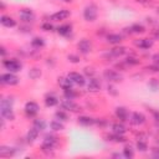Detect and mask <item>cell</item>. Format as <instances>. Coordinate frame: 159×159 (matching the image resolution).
<instances>
[{"mask_svg":"<svg viewBox=\"0 0 159 159\" xmlns=\"http://www.w3.org/2000/svg\"><path fill=\"white\" fill-rule=\"evenodd\" d=\"M147 134L145 133H139L138 135H137V140H147Z\"/></svg>","mask_w":159,"mask_h":159,"instance_id":"cell-48","label":"cell"},{"mask_svg":"<svg viewBox=\"0 0 159 159\" xmlns=\"http://www.w3.org/2000/svg\"><path fill=\"white\" fill-rule=\"evenodd\" d=\"M67 77L72 81V83H73L75 86L83 87V86L86 84V77H84V75H82V73H80V72H75V71L68 72V73H67Z\"/></svg>","mask_w":159,"mask_h":159,"instance_id":"cell-9","label":"cell"},{"mask_svg":"<svg viewBox=\"0 0 159 159\" xmlns=\"http://www.w3.org/2000/svg\"><path fill=\"white\" fill-rule=\"evenodd\" d=\"M135 148H137V150H139L142 153L147 152L148 150V143H147V140H137Z\"/></svg>","mask_w":159,"mask_h":159,"instance_id":"cell-37","label":"cell"},{"mask_svg":"<svg viewBox=\"0 0 159 159\" xmlns=\"http://www.w3.org/2000/svg\"><path fill=\"white\" fill-rule=\"evenodd\" d=\"M96 124H98L99 127H104L107 124L106 119H96Z\"/></svg>","mask_w":159,"mask_h":159,"instance_id":"cell-49","label":"cell"},{"mask_svg":"<svg viewBox=\"0 0 159 159\" xmlns=\"http://www.w3.org/2000/svg\"><path fill=\"white\" fill-rule=\"evenodd\" d=\"M0 114H1L2 119H6V120H14L15 119V113L12 111V107L0 106Z\"/></svg>","mask_w":159,"mask_h":159,"instance_id":"cell-16","label":"cell"},{"mask_svg":"<svg viewBox=\"0 0 159 159\" xmlns=\"http://www.w3.org/2000/svg\"><path fill=\"white\" fill-rule=\"evenodd\" d=\"M1 63L5 70H7L9 72H12V73L20 72L22 70V62L19 61L17 58H5V60H2Z\"/></svg>","mask_w":159,"mask_h":159,"instance_id":"cell-3","label":"cell"},{"mask_svg":"<svg viewBox=\"0 0 159 159\" xmlns=\"http://www.w3.org/2000/svg\"><path fill=\"white\" fill-rule=\"evenodd\" d=\"M149 111H150V113H152L153 119L155 120V123H159V111L153 109V108H149Z\"/></svg>","mask_w":159,"mask_h":159,"instance_id":"cell-42","label":"cell"},{"mask_svg":"<svg viewBox=\"0 0 159 159\" xmlns=\"http://www.w3.org/2000/svg\"><path fill=\"white\" fill-rule=\"evenodd\" d=\"M122 155L124 158H127V159H132L134 157V149H133V147L130 144H125L124 148H123V150H122Z\"/></svg>","mask_w":159,"mask_h":159,"instance_id":"cell-32","label":"cell"},{"mask_svg":"<svg viewBox=\"0 0 159 159\" xmlns=\"http://www.w3.org/2000/svg\"><path fill=\"white\" fill-rule=\"evenodd\" d=\"M16 154V149L12 147H7V145H1L0 147V157L1 158H10L14 157Z\"/></svg>","mask_w":159,"mask_h":159,"instance_id":"cell-21","label":"cell"},{"mask_svg":"<svg viewBox=\"0 0 159 159\" xmlns=\"http://www.w3.org/2000/svg\"><path fill=\"white\" fill-rule=\"evenodd\" d=\"M78 96H80V93L75 88H70V89H65L63 91V97L67 98V99H75Z\"/></svg>","mask_w":159,"mask_h":159,"instance_id":"cell-34","label":"cell"},{"mask_svg":"<svg viewBox=\"0 0 159 159\" xmlns=\"http://www.w3.org/2000/svg\"><path fill=\"white\" fill-rule=\"evenodd\" d=\"M0 24L4 26V27H15L16 26V20H14L11 16H7V15H1L0 16Z\"/></svg>","mask_w":159,"mask_h":159,"instance_id":"cell-22","label":"cell"},{"mask_svg":"<svg viewBox=\"0 0 159 159\" xmlns=\"http://www.w3.org/2000/svg\"><path fill=\"white\" fill-rule=\"evenodd\" d=\"M39 134H40V132L36 129V128H34V127H31L30 129H29V132L26 133V142L29 143V144H31V143H34L36 139H37V137H39Z\"/></svg>","mask_w":159,"mask_h":159,"instance_id":"cell-27","label":"cell"},{"mask_svg":"<svg viewBox=\"0 0 159 159\" xmlns=\"http://www.w3.org/2000/svg\"><path fill=\"white\" fill-rule=\"evenodd\" d=\"M48 125H50V129L53 130V132H61V130L65 129V124H63L61 120L56 119V118H55L53 120H51Z\"/></svg>","mask_w":159,"mask_h":159,"instance_id":"cell-29","label":"cell"},{"mask_svg":"<svg viewBox=\"0 0 159 159\" xmlns=\"http://www.w3.org/2000/svg\"><path fill=\"white\" fill-rule=\"evenodd\" d=\"M60 107L67 112H80L81 111L80 104H77L73 99H67V98H65L60 102Z\"/></svg>","mask_w":159,"mask_h":159,"instance_id":"cell-8","label":"cell"},{"mask_svg":"<svg viewBox=\"0 0 159 159\" xmlns=\"http://www.w3.org/2000/svg\"><path fill=\"white\" fill-rule=\"evenodd\" d=\"M56 31L62 37H70L72 35V24H62L56 27Z\"/></svg>","mask_w":159,"mask_h":159,"instance_id":"cell-15","label":"cell"},{"mask_svg":"<svg viewBox=\"0 0 159 159\" xmlns=\"http://www.w3.org/2000/svg\"><path fill=\"white\" fill-rule=\"evenodd\" d=\"M107 89H108V93H109V94H112V96H117V94H118V91L116 89V87H114L112 83H109V84H108Z\"/></svg>","mask_w":159,"mask_h":159,"instance_id":"cell-43","label":"cell"},{"mask_svg":"<svg viewBox=\"0 0 159 159\" xmlns=\"http://www.w3.org/2000/svg\"><path fill=\"white\" fill-rule=\"evenodd\" d=\"M0 53H1V56H2V57H5V56H6V48H5L4 46H1V47H0Z\"/></svg>","mask_w":159,"mask_h":159,"instance_id":"cell-50","label":"cell"},{"mask_svg":"<svg viewBox=\"0 0 159 159\" xmlns=\"http://www.w3.org/2000/svg\"><path fill=\"white\" fill-rule=\"evenodd\" d=\"M32 127L36 128L39 132H42V130L46 129V122H45L43 119H41V118H36V119H34V122H32Z\"/></svg>","mask_w":159,"mask_h":159,"instance_id":"cell-33","label":"cell"},{"mask_svg":"<svg viewBox=\"0 0 159 159\" xmlns=\"http://www.w3.org/2000/svg\"><path fill=\"white\" fill-rule=\"evenodd\" d=\"M84 75L91 78V77H93V75H94V70H93L92 67H84Z\"/></svg>","mask_w":159,"mask_h":159,"instance_id":"cell-44","label":"cell"},{"mask_svg":"<svg viewBox=\"0 0 159 159\" xmlns=\"http://www.w3.org/2000/svg\"><path fill=\"white\" fill-rule=\"evenodd\" d=\"M58 81H57V83H58V86L65 91V89H70V88H73V83H72V81L66 76V77H58L57 78Z\"/></svg>","mask_w":159,"mask_h":159,"instance_id":"cell-24","label":"cell"},{"mask_svg":"<svg viewBox=\"0 0 159 159\" xmlns=\"http://www.w3.org/2000/svg\"><path fill=\"white\" fill-rule=\"evenodd\" d=\"M55 118L61 122H67V120H70V114L65 109H58L55 112Z\"/></svg>","mask_w":159,"mask_h":159,"instance_id":"cell-30","label":"cell"},{"mask_svg":"<svg viewBox=\"0 0 159 159\" xmlns=\"http://www.w3.org/2000/svg\"><path fill=\"white\" fill-rule=\"evenodd\" d=\"M152 155L154 158H159V147H153L152 148Z\"/></svg>","mask_w":159,"mask_h":159,"instance_id":"cell-45","label":"cell"},{"mask_svg":"<svg viewBox=\"0 0 159 159\" xmlns=\"http://www.w3.org/2000/svg\"><path fill=\"white\" fill-rule=\"evenodd\" d=\"M12 104H14V97H12V96H7V97H4V98L0 101V106L12 107Z\"/></svg>","mask_w":159,"mask_h":159,"instance_id":"cell-39","label":"cell"},{"mask_svg":"<svg viewBox=\"0 0 159 159\" xmlns=\"http://www.w3.org/2000/svg\"><path fill=\"white\" fill-rule=\"evenodd\" d=\"M77 48L82 55H88L92 51V42L88 39H82L77 43Z\"/></svg>","mask_w":159,"mask_h":159,"instance_id":"cell-14","label":"cell"},{"mask_svg":"<svg viewBox=\"0 0 159 159\" xmlns=\"http://www.w3.org/2000/svg\"><path fill=\"white\" fill-rule=\"evenodd\" d=\"M41 29H42L43 31H53V30H55L53 25H52L50 21H46V22H43V24L41 25Z\"/></svg>","mask_w":159,"mask_h":159,"instance_id":"cell-40","label":"cell"},{"mask_svg":"<svg viewBox=\"0 0 159 159\" xmlns=\"http://www.w3.org/2000/svg\"><path fill=\"white\" fill-rule=\"evenodd\" d=\"M24 111H25V113H26L29 117H35V116L39 113L40 107H39V104H37L35 101H29V102L25 103Z\"/></svg>","mask_w":159,"mask_h":159,"instance_id":"cell-10","label":"cell"},{"mask_svg":"<svg viewBox=\"0 0 159 159\" xmlns=\"http://www.w3.org/2000/svg\"><path fill=\"white\" fill-rule=\"evenodd\" d=\"M67 58H68V61L71 62V63H78L81 60H80V56L78 55H75V53H70L68 56H67Z\"/></svg>","mask_w":159,"mask_h":159,"instance_id":"cell-41","label":"cell"},{"mask_svg":"<svg viewBox=\"0 0 159 159\" xmlns=\"http://www.w3.org/2000/svg\"><path fill=\"white\" fill-rule=\"evenodd\" d=\"M77 123L83 127H91V125L96 124V118H92L89 116H80L77 118Z\"/></svg>","mask_w":159,"mask_h":159,"instance_id":"cell-20","label":"cell"},{"mask_svg":"<svg viewBox=\"0 0 159 159\" xmlns=\"http://www.w3.org/2000/svg\"><path fill=\"white\" fill-rule=\"evenodd\" d=\"M101 87H102V83L98 78L91 77L88 80V83H87V91L88 92H98V91H101Z\"/></svg>","mask_w":159,"mask_h":159,"instance_id":"cell-18","label":"cell"},{"mask_svg":"<svg viewBox=\"0 0 159 159\" xmlns=\"http://www.w3.org/2000/svg\"><path fill=\"white\" fill-rule=\"evenodd\" d=\"M71 16V11L67 10V9H61L56 12H53L52 15H50V20L51 21H62V20H66Z\"/></svg>","mask_w":159,"mask_h":159,"instance_id":"cell-13","label":"cell"},{"mask_svg":"<svg viewBox=\"0 0 159 159\" xmlns=\"http://www.w3.org/2000/svg\"><path fill=\"white\" fill-rule=\"evenodd\" d=\"M127 52V48L124 46H119V45H116L113 48H111L106 55H103L104 58L107 60H112V58H118V57H122L123 55H125Z\"/></svg>","mask_w":159,"mask_h":159,"instance_id":"cell-5","label":"cell"},{"mask_svg":"<svg viewBox=\"0 0 159 159\" xmlns=\"http://www.w3.org/2000/svg\"><path fill=\"white\" fill-rule=\"evenodd\" d=\"M30 45H31L34 48H41V47L45 46V40H43L42 37H40V36H35V37L31 39Z\"/></svg>","mask_w":159,"mask_h":159,"instance_id":"cell-31","label":"cell"},{"mask_svg":"<svg viewBox=\"0 0 159 159\" xmlns=\"http://www.w3.org/2000/svg\"><path fill=\"white\" fill-rule=\"evenodd\" d=\"M148 87H149L150 91L157 92V91L159 89V80H157V78H150L149 82H148Z\"/></svg>","mask_w":159,"mask_h":159,"instance_id":"cell-38","label":"cell"},{"mask_svg":"<svg viewBox=\"0 0 159 159\" xmlns=\"http://www.w3.org/2000/svg\"><path fill=\"white\" fill-rule=\"evenodd\" d=\"M20 82L19 77L12 72H6L0 76V83L5 86H16Z\"/></svg>","mask_w":159,"mask_h":159,"instance_id":"cell-6","label":"cell"},{"mask_svg":"<svg viewBox=\"0 0 159 159\" xmlns=\"http://www.w3.org/2000/svg\"><path fill=\"white\" fill-rule=\"evenodd\" d=\"M98 17V7L96 4H88L83 9V19L87 22H94Z\"/></svg>","mask_w":159,"mask_h":159,"instance_id":"cell-1","label":"cell"},{"mask_svg":"<svg viewBox=\"0 0 159 159\" xmlns=\"http://www.w3.org/2000/svg\"><path fill=\"white\" fill-rule=\"evenodd\" d=\"M152 61H153L154 65H158V66H159V52H158V53H154V55L152 56Z\"/></svg>","mask_w":159,"mask_h":159,"instance_id":"cell-46","label":"cell"},{"mask_svg":"<svg viewBox=\"0 0 159 159\" xmlns=\"http://www.w3.org/2000/svg\"><path fill=\"white\" fill-rule=\"evenodd\" d=\"M43 102H45V106L46 107H55V106H57L60 103L58 98L53 93H47L45 96V98H43Z\"/></svg>","mask_w":159,"mask_h":159,"instance_id":"cell-19","label":"cell"},{"mask_svg":"<svg viewBox=\"0 0 159 159\" xmlns=\"http://www.w3.org/2000/svg\"><path fill=\"white\" fill-rule=\"evenodd\" d=\"M106 40H107L108 43L116 46V45H119L123 41V35L122 34H108Z\"/></svg>","mask_w":159,"mask_h":159,"instance_id":"cell-23","label":"cell"},{"mask_svg":"<svg viewBox=\"0 0 159 159\" xmlns=\"http://www.w3.org/2000/svg\"><path fill=\"white\" fill-rule=\"evenodd\" d=\"M124 63H125L127 66H138V65L140 63V61H139V58H137L135 56L129 55V56H127V57H125Z\"/></svg>","mask_w":159,"mask_h":159,"instance_id":"cell-35","label":"cell"},{"mask_svg":"<svg viewBox=\"0 0 159 159\" xmlns=\"http://www.w3.org/2000/svg\"><path fill=\"white\" fill-rule=\"evenodd\" d=\"M145 120H147V117L142 112H133L129 116V122L132 125H142L145 123Z\"/></svg>","mask_w":159,"mask_h":159,"instance_id":"cell-11","label":"cell"},{"mask_svg":"<svg viewBox=\"0 0 159 159\" xmlns=\"http://www.w3.org/2000/svg\"><path fill=\"white\" fill-rule=\"evenodd\" d=\"M114 114H116V117H117L120 122H127V120H129V112H128V109H127L125 107H123V106L117 107L116 111H114Z\"/></svg>","mask_w":159,"mask_h":159,"instance_id":"cell-17","label":"cell"},{"mask_svg":"<svg viewBox=\"0 0 159 159\" xmlns=\"http://www.w3.org/2000/svg\"><path fill=\"white\" fill-rule=\"evenodd\" d=\"M103 78L106 81H108L109 83H118V82H122L123 76L118 71H116V70L107 68V70L103 71Z\"/></svg>","mask_w":159,"mask_h":159,"instance_id":"cell-4","label":"cell"},{"mask_svg":"<svg viewBox=\"0 0 159 159\" xmlns=\"http://www.w3.org/2000/svg\"><path fill=\"white\" fill-rule=\"evenodd\" d=\"M147 70H149V71H152V72H159V66L153 63V66H148Z\"/></svg>","mask_w":159,"mask_h":159,"instance_id":"cell-47","label":"cell"},{"mask_svg":"<svg viewBox=\"0 0 159 159\" xmlns=\"http://www.w3.org/2000/svg\"><path fill=\"white\" fill-rule=\"evenodd\" d=\"M41 75H42V72H41V70H40L39 67H32V68L29 71V77H30L31 80H37V78L41 77Z\"/></svg>","mask_w":159,"mask_h":159,"instance_id":"cell-36","label":"cell"},{"mask_svg":"<svg viewBox=\"0 0 159 159\" xmlns=\"http://www.w3.org/2000/svg\"><path fill=\"white\" fill-rule=\"evenodd\" d=\"M57 144H58L57 137H55L52 134H46L41 143V150L43 153H50L57 147Z\"/></svg>","mask_w":159,"mask_h":159,"instance_id":"cell-2","label":"cell"},{"mask_svg":"<svg viewBox=\"0 0 159 159\" xmlns=\"http://www.w3.org/2000/svg\"><path fill=\"white\" fill-rule=\"evenodd\" d=\"M111 130H112L113 133H117V134H125L127 128H125V125L123 124V122H116V123H112Z\"/></svg>","mask_w":159,"mask_h":159,"instance_id":"cell-26","label":"cell"},{"mask_svg":"<svg viewBox=\"0 0 159 159\" xmlns=\"http://www.w3.org/2000/svg\"><path fill=\"white\" fill-rule=\"evenodd\" d=\"M19 16H20V20L24 22V24H30V22H34L36 16H35V12L29 9V7H24L19 11Z\"/></svg>","mask_w":159,"mask_h":159,"instance_id":"cell-7","label":"cell"},{"mask_svg":"<svg viewBox=\"0 0 159 159\" xmlns=\"http://www.w3.org/2000/svg\"><path fill=\"white\" fill-rule=\"evenodd\" d=\"M153 45H154V40L149 39V37H143V39L134 40V46L140 48V50H148V48L153 47Z\"/></svg>","mask_w":159,"mask_h":159,"instance_id":"cell-12","label":"cell"},{"mask_svg":"<svg viewBox=\"0 0 159 159\" xmlns=\"http://www.w3.org/2000/svg\"><path fill=\"white\" fill-rule=\"evenodd\" d=\"M63 1H65V2H71L72 0H63Z\"/></svg>","mask_w":159,"mask_h":159,"instance_id":"cell-51","label":"cell"},{"mask_svg":"<svg viewBox=\"0 0 159 159\" xmlns=\"http://www.w3.org/2000/svg\"><path fill=\"white\" fill-rule=\"evenodd\" d=\"M129 29H130V32H132V34H135V35H140V34H144V32L147 31L145 26H144L143 24H139V22L132 24V25L129 26Z\"/></svg>","mask_w":159,"mask_h":159,"instance_id":"cell-28","label":"cell"},{"mask_svg":"<svg viewBox=\"0 0 159 159\" xmlns=\"http://www.w3.org/2000/svg\"><path fill=\"white\" fill-rule=\"evenodd\" d=\"M107 140L109 142H113V143H125L127 142V138L124 137V134H117V133H111L108 135H106Z\"/></svg>","mask_w":159,"mask_h":159,"instance_id":"cell-25","label":"cell"}]
</instances>
